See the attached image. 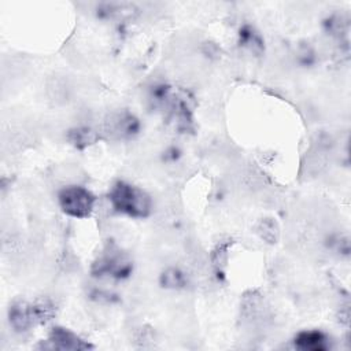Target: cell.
Returning a JSON list of instances; mask_svg holds the SVG:
<instances>
[{
  "instance_id": "cell-1",
  "label": "cell",
  "mask_w": 351,
  "mask_h": 351,
  "mask_svg": "<svg viewBox=\"0 0 351 351\" xmlns=\"http://www.w3.org/2000/svg\"><path fill=\"white\" fill-rule=\"evenodd\" d=\"M108 200L111 207L132 218H145L151 213V199L140 188L125 181H118L110 189Z\"/></svg>"
},
{
  "instance_id": "cell-2",
  "label": "cell",
  "mask_w": 351,
  "mask_h": 351,
  "mask_svg": "<svg viewBox=\"0 0 351 351\" xmlns=\"http://www.w3.org/2000/svg\"><path fill=\"white\" fill-rule=\"evenodd\" d=\"M90 271L95 277L125 280L132 274L133 263L118 247L108 245L93 262Z\"/></svg>"
},
{
  "instance_id": "cell-3",
  "label": "cell",
  "mask_w": 351,
  "mask_h": 351,
  "mask_svg": "<svg viewBox=\"0 0 351 351\" xmlns=\"http://www.w3.org/2000/svg\"><path fill=\"white\" fill-rule=\"evenodd\" d=\"M58 202L66 215L84 219L90 217L96 203V197L89 189L81 185H69L60 189L58 195Z\"/></svg>"
},
{
  "instance_id": "cell-4",
  "label": "cell",
  "mask_w": 351,
  "mask_h": 351,
  "mask_svg": "<svg viewBox=\"0 0 351 351\" xmlns=\"http://www.w3.org/2000/svg\"><path fill=\"white\" fill-rule=\"evenodd\" d=\"M48 344L45 347L55 348V350H70V351H78V350H88L92 346L82 340L80 336H77L74 332L62 328L55 326L48 335Z\"/></svg>"
},
{
  "instance_id": "cell-5",
  "label": "cell",
  "mask_w": 351,
  "mask_h": 351,
  "mask_svg": "<svg viewBox=\"0 0 351 351\" xmlns=\"http://www.w3.org/2000/svg\"><path fill=\"white\" fill-rule=\"evenodd\" d=\"M8 321L11 328L16 332H25L37 325L32 303L23 300L12 303L8 308Z\"/></svg>"
},
{
  "instance_id": "cell-6",
  "label": "cell",
  "mask_w": 351,
  "mask_h": 351,
  "mask_svg": "<svg viewBox=\"0 0 351 351\" xmlns=\"http://www.w3.org/2000/svg\"><path fill=\"white\" fill-rule=\"evenodd\" d=\"M293 344L300 351H326L330 348L329 337L318 329L299 332L293 339Z\"/></svg>"
},
{
  "instance_id": "cell-7",
  "label": "cell",
  "mask_w": 351,
  "mask_h": 351,
  "mask_svg": "<svg viewBox=\"0 0 351 351\" xmlns=\"http://www.w3.org/2000/svg\"><path fill=\"white\" fill-rule=\"evenodd\" d=\"M107 122H108L110 133L115 134L118 137H122V138L133 137L140 130L138 119L133 114H129V112L115 114Z\"/></svg>"
},
{
  "instance_id": "cell-8",
  "label": "cell",
  "mask_w": 351,
  "mask_h": 351,
  "mask_svg": "<svg viewBox=\"0 0 351 351\" xmlns=\"http://www.w3.org/2000/svg\"><path fill=\"white\" fill-rule=\"evenodd\" d=\"M239 40H240V45L251 49L252 52H259L263 49V43L261 36L251 26H243L240 29Z\"/></svg>"
},
{
  "instance_id": "cell-9",
  "label": "cell",
  "mask_w": 351,
  "mask_h": 351,
  "mask_svg": "<svg viewBox=\"0 0 351 351\" xmlns=\"http://www.w3.org/2000/svg\"><path fill=\"white\" fill-rule=\"evenodd\" d=\"M96 138V134L95 132L90 129V128H77V129H73L70 130L69 133V140L73 145H75L77 148H84L89 144H92Z\"/></svg>"
},
{
  "instance_id": "cell-10",
  "label": "cell",
  "mask_w": 351,
  "mask_h": 351,
  "mask_svg": "<svg viewBox=\"0 0 351 351\" xmlns=\"http://www.w3.org/2000/svg\"><path fill=\"white\" fill-rule=\"evenodd\" d=\"M160 282H162V285L166 287V288H173V289L182 288V287L186 285V276H185L180 269L170 267V269H167V270L162 274Z\"/></svg>"
}]
</instances>
